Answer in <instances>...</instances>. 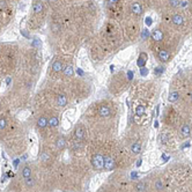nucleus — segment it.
<instances>
[{"instance_id":"obj_1","label":"nucleus","mask_w":192,"mask_h":192,"mask_svg":"<svg viewBox=\"0 0 192 192\" xmlns=\"http://www.w3.org/2000/svg\"><path fill=\"white\" fill-rule=\"evenodd\" d=\"M45 4L43 0H34L31 5L30 24L32 27H40L45 17Z\"/></svg>"},{"instance_id":"obj_2","label":"nucleus","mask_w":192,"mask_h":192,"mask_svg":"<svg viewBox=\"0 0 192 192\" xmlns=\"http://www.w3.org/2000/svg\"><path fill=\"white\" fill-rule=\"evenodd\" d=\"M122 0H104V7L109 12V15L111 17L116 16V9L119 6Z\"/></svg>"},{"instance_id":"obj_3","label":"nucleus","mask_w":192,"mask_h":192,"mask_svg":"<svg viewBox=\"0 0 192 192\" xmlns=\"http://www.w3.org/2000/svg\"><path fill=\"white\" fill-rule=\"evenodd\" d=\"M92 164H93L94 169L96 170H103L104 169V156L102 154H95L92 159Z\"/></svg>"},{"instance_id":"obj_4","label":"nucleus","mask_w":192,"mask_h":192,"mask_svg":"<svg viewBox=\"0 0 192 192\" xmlns=\"http://www.w3.org/2000/svg\"><path fill=\"white\" fill-rule=\"evenodd\" d=\"M129 9H130L131 14H133L134 16H140L144 13V7L139 1H132L130 4Z\"/></svg>"},{"instance_id":"obj_5","label":"nucleus","mask_w":192,"mask_h":192,"mask_svg":"<svg viewBox=\"0 0 192 192\" xmlns=\"http://www.w3.org/2000/svg\"><path fill=\"white\" fill-rule=\"evenodd\" d=\"M65 67V64H64V60L62 58H56L53 62H52L51 65V71L55 74H58V73H62V70Z\"/></svg>"},{"instance_id":"obj_6","label":"nucleus","mask_w":192,"mask_h":192,"mask_svg":"<svg viewBox=\"0 0 192 192\" xmlns=\"http://www.w3.org/2000/svg\"><path fill=\"white\" fill-rule=\"evenodd\" d=\"M157 59L161 62H167L170 60V52L167 49H161L157 52Z\"/></svg>"},{"instance_id":"obj_7","label":"nucleus","mask_w":192,"mask_h":192,"mask_svg":"<svg viewBox=\"0 0 192 192\" xmlns=\"http://www.w3.org/2000/svg\"><path fill=\"white\" fill-rule=\"evenodd\" d=\"M184 16L182 14H179V13H176V14H174L171 16V23L174 24L175 27H182L184 26Z\"/></svg>"},{"instance_id":"obj_8","label":"nucleus","mask_w":192,"mask_h":192,"mask_svg":"<svg viewBox=\"0 0 192 192\" xmlns=\"http://www.w3.org/2000/svg\"><path fill=\"white\" fill-rule=\"evenodd\" d=\"M163 37H164V35H163V31L161 30V29H155V30L152 32V41L155 42V43H161L162 41H163Z\"/></svg>"},{"instance_id":"obj_9","label":"nucleus","mask_w":192,"mask_h":192,"mask_svg":"<svg viewBox=\"0 0 192 192\" xmlns=\"http://www.w3.org/2000/svg\"><path fill=\"white\" fill-rule=\"evenodd\" d=\"M104 169L107 171H111L115 169V159L111 156H105L104 157Z\"/></svg>"},{"instance_id":"obj_10","label":"nucleus","mask_w":192,"mask_h":192,"mask_svg":"<svg viewBox=\"0 0 192 192\" xmlns=\"http://www.w3.org/2000/svg\"><path fill=\"white\" fill-rule=\"evenodd\" d=\"M62 74H64V77H66V78H72L73 75H74V68L71 64H68V65H65V67L62 70Z\"/></svg>"},{"instance_id":"obj_11","label":"nucleus","mask_w":192,"mask_h":192,"mask_svg":"<svg viewBox=\"0 0 192 192\" xmlns=\"http://www.w3.org/2000/svg\"><path fill=\"white\" fill-rule=\"evenodd\" d=\"M99 115L101 116V117H109L110 115H111V110H110V108L108 107V105L103 104V105L100 107Z\"/></svg>"},{"instance_id":"obj_12","label":"nucleus","mask_w":192,"mask_h":192,"mask_svg":"<svg viewBox=\"0 0 192 192\" xmlns=\"http://www.w3.org/2000/svg\"><path fill=\"white\" fill-rule=\"evenodd\" d=\"M56 101H57L58 105L62 107V108H64L65 105H67V97L64 94H58L57 97H56Z\"/></svg>"},{"instance_id":"obj_13","label":"nucleus","mask_w":192,"mask_h":192,"mask_svg":"<svg viewBox=\"0 0 192 192\" xmlns=\"http://www.w3.org/2000/svg\"><path fill=\"white\" fill-rule=\"evenodd\" d=\"M74 133H75V138H77L78 140H82L83 138H85V129L82 127V125H78V126L75 127Z\"/></svg>"},{"instance_id":"obj_14","label":"nucleus","mask_w":192,"mask_h":192,"mask_svg":"<svg viewBox=\"0 0 192 192\" xmlns=\"http://www.w3.org/2000/svg\"><path fill=\"white\" fill-rule=\"evenodd\" d=\"M37 127L38 129H41V130H43V129H45L47 126V117H44V116H41L38 119H37Z\"/></svg>"},{"instance_id":"obj_15","label":"nucleus","mask_w":192,"mask_h":192,"mask_svg":"<svg viewBox=\"0 0 192 192\" xmlns=\"http://www.w3.org/2000/svg\"><path fill=\"white\" fill-rule=\"evenodd\" d=\"M58 125H59V118H58L57 116H51L49 119H47V126H50V127H57Z\"/></svg>"},{"instance_id":"obj_16","label":"nucleus","mask_w":192,"mask_h":192,"mask_svg":"<svg viewBox=\"0 0 192 192\" xmlns=\"http://www.w3.org/2000/svg\"><path fill=\"white\" fill-rule=\"evenodd\" d=\"M56 146H57V148L59 151H62L66 147V139L64 137H59L56 140Z\"/></svg>"},{"instance_id":"obj_17","label":"nucleus","mask_w":192,"mask_h":192,"mask_svg":"<svg viewBox=\"0 0 192 192\" xmlns=\"http://www.w3.org/2000/svg\"><path fill=\"white\" fill-rule=\"evenodd\" d=\"M190 125L189 124H184L182 126V129H181V135H182V138H187L189 135H190Z\"/></svg>"},{"instance_id":"obj_18","label":"nucleus","mask_w":192,"mask_h":192,"mask_svg":"<svg viewBox=\"0 0 192 192\" xmlns=\"http://www.w3.org/2000/svg\"><path fill=\"white\" fill-rule=\"evenodd\" d=\"M22 176H23V178L26 179V178H28V177H31V169L29 166H24L23 168H22Z\"/></svg>"},{"instance_id":"obj_19","label":"nucleus","mask_w":192,"mask_h":192,"mask_svg":"<svg viewBox=\"0 0 192 192\" xmlns=\"http://www.w3.org/2000/svg\"><path fill=\"white\" fill-rule=\"evenodd\" d=\"M178 99H179V93H178V92H172V93H170L169 97H168L169 102H171V103L176 102Z\"/></svg>"},{"instance_id":"obj_20","label":"nucleus","mask_w":192,"mask_h":192,"mask_svg":"<svg viewBox=\"0 0 192 192\" xmlns=\"http://www.w3.org/2000/svg\"><path fill=\"white\" fill-rule=\"evenodd\" d=\"M131 151L133 152L134 154H139L141 152V145L139 142H135V144H133L132 147H131Z\"/></svg>"},{"instance_id":"obj_21","label":"nucleus","mask_w":192,"mask_h":192,"mask_svg":"<svg viewBox=\"0 0 192 192\" xmlns=\"http://www.w3.org/2000/svg\"><path fill=\"white\" fill-rule=\"evenodd\" d=\"M45 1L51 7H59V4H60V0H45Z\"/></svg>"},{"instance_id":"obj_22","label":"nucleus","mask_w":192,"mask_h":192,"mask_svg":"<svg viewBox=\"0 0 192 192\" xmlns=\"http://www.w3.org/2000/svg\"><path fill=\"white\" fill-rule=\"evenodd\" d=\"M135 114L138 116H141V115L145 114V107L144 105H138L137 109H135Z\"/></svg>"},{"instance_id":"obj_23","label":"nucleus","mask_w":192,"mask_h":192,"mask_svg":"<svg viewBox=\"0 0 192 192\" xmlns=\"http://www.w3.org/2000/svg\"><path fill=\"white\" fill-rule=\"evenodd\" d=\"M24 182H26V185L29 187V189H31V187L34 186V179H32V177H28V178H26Z\"/></svg>"},{"instance_id":"obj_24","label":"nucleus","mask_w":192,"mask_h":192,"mask_svg":"<svg viewBox=\"0 0 192 192\" xmlns=\"http://www.w3.org/2000/svg\"><path fill=\"white\" fill-rule=\"evenodd\" d=\"M137 190H138V192H144L145 191V187H146V185H145V183L144 182H140V183H138L137 184Z\"/></svg>"},{"instance_id":"obj_25","label":"nucleus","mask_w":192,"mask_h":192,"mask_svg":"<svg viewBox=\"0 0 192 192\" xmlns=\"http://www.w3.org/2000/svg\"><path fill=\"white\" fill-rule=\"evenodd\" d=\"M169 4H170L172 8H176V7L181 5V0H169Z\"/></svg>"},{"instance_id":"obj_26","label":"nucleus","mask_w":192,"mask_h":192,"mask_svg":"<svg viewBox=\"0 0 192 192\" xmlns=\"http://www.w3.org/2000/svg\"><path fill=\"white\" fill-rule=\"evenodd\" d=\"M49 159H50V156L47 155L45 152H43V153H42V155H41V161L47 162V161H49Z\"/></svg>"},{"instance_id":"obj_27","label":"nucleus","mask_w":192,"mask_h":192,"mask_svg":"<svg viewBox=\"0 0 192 192\" xmlns=\"http://www.w3.org/2000/svg\"><path fill=\"white\" fill-rule=\"evenodd\" d=\"M6 124H7V122H6L5 118H0V131H2L5 129Z\"/></svg>"},{"instance_id":"obj_28","label":"nucleus","mask_w":192,"mask_h":192,"mask_svg":"<svg viewBox=\"0 0 192 192\" xmlns=\"http://www.w3.org/2000/svg\"><path fill=\"white\" fill-rule=\"evenodd\" d=\"M161 141H162V144H167V142H168V134H167V133H163V134L161 135Z\"/></svg>"},{"instance_id":"obj_29","label":"nucleus","mask_w":192,"mask_h":192,"mask_svg":"<svg viewBox=\"0 0 192 192\" xmlns=\"http://www.w3.org/2000/svg\"><path fill=\"white\" fill-rule=\"evenodd\" d=\"M163 71H164V67H156L155 74H156V75H160V74H162V73H163Z\"/></svg>"},{"instance_id":"obj_30","label":"nucleus","mask_w":192,"mask_h":192,"mask_svg":"<svg viewBox=\"0 0 192 192\" xmlns=\"http://www.w3.org/2000/svg\"><path fill=\"white\" fill-rule=\"evenodd\" d=\"M155 187L157 189V190H161L162 189V182L161 181H157V182L155 183Z\"/></svg>"},{"instance_id":"obj_31","label":"nucleus","mask_w":192,"mask_h":192,"mask_svg":"<svg viewBox=\"0 0 192 192\" xmlns=\"http://www.w3.org/2000/svg\"><path fill=\"white\" fill-rule=\"evenodd\" d=\"M141 36L144 37V38H146V37L148 36V31H147V30H144V34H141Z\"/></svg>"},{"instance_id":"obj_32","label":"nucleus","mask_w":192,"mask_h":192,"mask_svg":"<svg viewBox=\"0 0 192 192\" xmlns=\"http://www.w3.org/2000/svg\"><path fill=\"white\" fill-rule=\"evenodd\" d=\"M131 177H132V178H137V177H138V174H137V172H132V174H131Z\"/></svg>"},{"instance_id":"obj_33","label":"nucleus","mask_w":192,"mask_h":192,"mask_svg":"<svg viewBox=\"0 0 192 192\" xmlns=\"http://www.w3.org/2000/svg\"><path fill=\"white\" fill-rule=\"evenodd\" d=\"M141 161H142L141 159H139V160H138V162H137V167H140L141 166Z\"/></svg>"},{"instance_id":"obj_34","label":"nucleus","mask_w":192,"mask_h":192,"mask_svg":"<svg viewBox=\"0 0 192 192\" xmlns=\"http://www.w3.org/2000/svg\"><path fill=\"white\" fill-rule=\"evenodd\" d=\"M141 74H142V75H146V74H147V70H141Z\"/></svg>"},{"instance_id":"obj_35","label":"nucleus","mask_w":192,"mask_h":192,"mask_svg":"<svg viewBox=\"0 0 192 192\" xmlns=\"http://www.w3.org/2000/svg\"><path fill=\"white\" fill-rule=\"evenodd\" d=\"M191 100H192V94H191Z\"/></svg>"}]
</instances>
